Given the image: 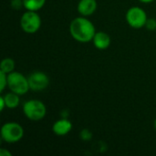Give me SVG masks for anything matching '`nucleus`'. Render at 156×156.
Returning a JSON list of instances; mask_svg holds the SVG:
<instances>
[{"instance_id": "f257e3e1", "label": "nucleus", "mask_w": 156, "mask_h": 156, "mask_svg": "<svg viewBox=\"0 0 156 156\" xmlns=\"http://www.w3.org/2000/svg\"><path fill=\"white\" fill-rule=\"evenodd\" d=\"M70 36L80 43H88L92 41L96 33L93 23L87 16L75 17L69 24Z\"/></svg>"}, {"instance_id": "f03ea898", "label": "nucleus", "mask_w": 156, "mask_h": 156, "mask_svg": "<svg viewBox=\"0 0 156 156\" xmlns=\"http://www.w3.org/2000/svg\"><path fill=\"white\" fill-rule=\"evenodd\" d=\"M24 115L32 122H38L45 118L47 107L39 100H28L23 104Z\"/></svg>"}, {"instance_id": "7ed1b4c3", "label": "nucleus", "mask_w": 156, "mask_h": 156, "mask_svg": "<svg viewBox=\"0 0 156 156\" xmlns=\"http://www.w3.org/2000/svg\"><path fill=\"white\" fill-rule=\"evenodd\" d=\"M7 88L18 95H25L30 90L28 79L18 71H12L7 74Z\"/></svg>"}, {"instance_id": "20e7f679", "label": "nucleus", "mask_w": 156, "mask_h": 156, "mask_svg": "<svg viewBox=\"0 0 156 156\" xmlns=\"http://www.w3.org/2000/svg\"><path fill=\"white\" fill-rule=\"evenodd\" d=\"M24 128L17 122H8L1 127V138L7 144H16L24 137Z\"/></svg>"}, {"instance_id": "39448f33", "label": "nucleus", "mask_w": 156, "mask_h": 156, "mask_svg": "<svg viewBox=\"0 0 156 156\" xmlns=\"http://www.w3.org/2000/svg\"><path fill=\"white\" fill-rule=\"evenodd\" d=\"M41 17L37 11L27 10L20 18V27L27 34L37 33L41 27Z\"/></svg>"}, {"instance_id": "423d86ee", "label": "nucleus", "mask_w": 156, "mask_h": 156, "mask_svg": "<svg viewBox=\"0 0 156 156\" xmlns=\"http://www.w3.org/2000/svg\"><path fill=\"white\" fill-rule=\"evenodd\" d=\"M125 17L128 25L135 29H140L144 27L146 21L148 19L146 12L144 10V8L140 6L130 7L126 12Z\"/></svg>"}, {"instance_id": "0eeeda50", "label": "nucleus", "mask_w": 156, "mask_h": 156, "mask_svg": "<svg viewBox=\"0 0 156 156\" xmlns=\"http://www.w3.org/2000/svg\"><path fill=\"white\" fill-rule=\"evenodd\" d=\"M27 79L30 90L35 92L42 91L49 85V78L43 71H34L27 77Z\"/></svg>"}, {"instance_id": "6e6552de", "label": "nucleus", "mask_w": 156, "mask_h": 156, "mask_svg": "<svg viewBox=\"0 0 156 156\" xmlns=\"http://www.w3.org/2000/svg\"><path fill=\"white\" fill-rule=\"evenodd\" d=\"M72 128V122L66 118H62L54 122L52 131L57 136H66L71 132Z\"/></svg>"}, {"instance_id": "1a4fd4ad", "label": "nucleus", "mask_w": 156, "mask_h": 156, "mask_svg": "<svg viewBox=\"0 0 156 156\" xmlns=\"http://www.w3.org/2000/svg\"><path fill=\"white\" fill-rule=\"evenodd\" d=\"M97 6L98 4L96 0H80L77 5V10L80 16H90L96 12Z\"/></svg>"}, {"instance_id": "9d476101", "label": "nucleus", "mask_w": 156, "mask_h": 156, "mask_svg": "<svg viewBox=\"0 0 156 156\" xmlns=\"http://www.w3.org/2000/svg\"><path fill=\"white\" fill-rule=\"evenodd\" d=\"M92 42L96 48H98L100 50H105L110 47L112 39H111L110 35L107 34L106 32L98 31L95 33Z\"/></svg>"}, {"instance_id": "9b49d317", "label": "nucleus", "mask_w": 156, "mask_h": 156, "mask_svg": "<svg viewBox=\"0 0 156 156\" xmlns=\"http://www.w3.org/2000/svg\"><path fill=\"white\" fill-rule=\"evenodd\" d=\"M4 96V99H5V106L7 109H16L19 106V103H20V98L18 94L13 92V91H10Z\"/></svg>"}, {"instance_id": "f8f14e48", "label": "nucleus", "mask_w": 156, "mask_h": 156, "mask_svg": "<svg viewBox=\"0 0 156 156\" xmlns=\"http://www.w3.org/2000/svg\"><path fill=\"white\" fill-rule=\"evenodd\" d=\"M24 8L29 11H38L46 4V0H23Z\"/></svg>"}, {"instance_id": "ddd939ff", "label": "nucleus", "mask_w": 156, "mask_h": 156, "mask_svg": "<svg viewBox=\"0 0 156 156\" xmlns=\"http://www.w3.org/2000/svg\"><path fill=\"white\" fill-rule=\"evenodd\" d=\"M15 67H16V63H15V60L13 58H5L1 61L0 71L5 72L6 74H9L10 72L15 70Z\"/></svg>"}, {"instance_id": "4468645a", "label": "nucleus", "mask_w": 156, "mask_h": 156, "mask_svg": "<svg viewBox=\"0 0 156 156\" xmlns=\"http://www.w3.org/2000/svg\"><path fill=\"white\" fill-rule=\"evenodd\" d=\"M80 138L84 141V142H88L90 141L92 138V133L88 130V129H83L80 133Z\"/></svg>"}, {"instance_id": "2eb2a0df", "label": "nucleus", "mask_w": 156, "mask_h": 156, "mask_svg": "<svg viewBox=\"0 0 156 156\" xmlns=\"http://www.w3.org/2000/svg\"><path fill=\"white\" fill-rule=\"evenodd\" d=\"M7 87V74L0 71V90L4 91Z\"/></svg>"}, {"instance_id": "dca6fc26", "label": "nucleus", "mask_w": 156, "mask_h": 156, "mask_svg": "<svg viewBox=\"0 0 156 156\" xmlns=\"http://www.w3.org/2000/svg\"><path fill=\"white\" fill-rule=\"evenodd\" d=\"M10 5L12 9L17 11V10H20L22 7H24V2L23 0H11Z\"/></svg>"}, {"instance_id": "f3484780", "label": "nucleus", "mask_w": 156, "mask_h": 156, "mask_svg": "<svg viewBox=\"0 0 156 156\" xmlns=\"http://www.w3.org/2000/svg\"><path fill=\"white\" fill-rule=\"evenodd\" d=\"M145 27L150 31L156 30V19L155 18H148L145 24Z\"/></svg>"}, {"instance_id": "a211bd4d", "label": "nucleus", "mask_w": 156, "mask_h": 156, "mask_svg": "<svg viewBox=\"0 0 156 156\" xmlns=\"http://www.w3.org/2000/svg\"><path fill=\"white\" fill-rule=\"evenodd\" d=\"M5 108H6L5 106V99H4V96L2 95L0 97V111L3 112L5 110Z\"/></svg>"}, {"instance_id": "6ab92c4d", "label": "nucleus", "mask_w": 156, "mask_h": 156, "mask_svg": "<svg viewBox=\"0 0 156 156\" xmlns=\"http://www.w3.org/2000/svg\"><path fill=\"white\" fill-rule=\"evenodd\" d=\"M0 155L1 156H12L11 153L9 151H7L5 148H1L0 149Z\"/></svg>"}, {"instance_id": "aec40b11", "label": "nucleus", "mask_w": 156, "mask_h": 156, "mask_svg": "<svg viewBox=\"0 0 156 156\" xmlns=\"http://www.w3.org/2000/svg\"><path fill=\"white\" fill-rule=\"evenodd\" d=\"M138 1H140L142 3H144V4H149V3H152L154 0H138Z\"/></svg>"}, {"instance_id": "412c9836", "label": "nucleus", "mask_w": 156, "mask_h": 156, "mask_svg": "<svg viewBox=\"0 0 156 156\" xmlns=\"http://www.w3.org/2000/svg\"><path fill=\"white\" fill-rule=\"evenodd\" d=\"M154 129H155L156 131V119L154 120Z\"/></svg>"}]
</instances>
